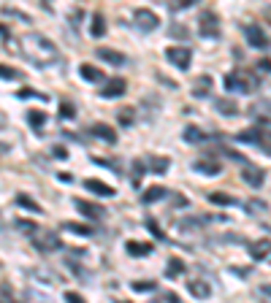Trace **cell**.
Instances as JSON below:
<instances>
[{
	"mask_svg": "<svg viewBox=\"0 0 271 303\" xmlns=\"http://www.w3.org/2000/svg\"><path fill=\"white\" fill-rule=\"evenodd\" d=\"M19 49H22V54H25V60L38 65V68H49V65H54V62H60V51H57L54 41H49L41 33H27V36H22Z\"/></svg>",
	"mask_w": 271,
	"mask_h": 303,
	"instance_id": "6da1fadb",
	"label": "cell"
},
{
	"mask_svg": "<svg viewBox=\"0 0 271 303\" xmlns=\"http://www.w3.org/2000/svg\"><path fill=\"white\" fill-rule=\"evenodd\" d=\"M225 87L233 89V92H255L258 89V76L252 71H236V73H228L225 76Z\"/></svg>",
	"mask_w": 271,
	"mask_h": 303,
	"instance_id": "7a4b0ae2",
	"label": "cell"
},
{
	"mask_svg": "<svg viewBox=\"0 0 271 303\" xmlns=\"http://www.w3.org/2000/svg\"><path fill=\"white\" fill-rule=\"evenodd\" d=\"M236 141H241V144H252V146H261V149L271 157V130H263V128L241 130V133H236Z\"/></svg>",
	"mask_w": 271,
	"mask_h": 303,
	"instance_id": "3957f363",
	"label": "cell"
},
{
	"mask_svg": "<svg viewBox=\"0 0 271 303\" xmlns=\"http://www.w3.org/2000/svg\"><path fill=\"white\" fill-rule=\"evenodd\" d=\"M198 33L204 38H217L220 36V16L215 11H201V19H198Z\"/></svg>",
	"mask_w": 271,
	"mask_h": 303,
	"instance_id": "277c9868",
	"label": "cell"
},
{
	"mask_svg": "<svg viewBox=\"0 0 271 303\" xmlns=\"http://www.w3.org/2000/svg\"><path fill=\"white\" fill-rule=\"evenodd\" d=\"M165 60H168L174 68H179V71H187L190 60H193V49H187V46H171L168 51H165Z\"/></svg>",
	"mask_w": 271,
	"mask_h": 303,
	"instance_id": "5b68a950",
	"label": "cell"
},
{
	"mask_svg": "<svg viewBox=\"0 0 271 303\" xmlns=\"http://www.w3.org/2000/svg\"><path fill=\"white\" fill-rule=\"evenodd\" d=\"M133 25L141 33H152L155 27L160 25V19H158V14H152L149 8H136L133 11Z\"/></svg>",
	"mask_w": 271,
	"mask_h": 303,
	"instance_id": "8992f818",
	"label": "cell"
},
{
	"mask_svg": "<svg viewBox=\"0 0 271 303\" xmlns=\"http://www.w3.org/2000/svg\"><path fill=\"white\" fill-rule=\"evenodd\" d=\"M125 89H128V82H125L122 76H114V79H108V82H106V87L101 89V98H106V100L122 98V95H125Z\"/></svg>",
	"mask_w": 271,
	"mask_h": 303,
	"instance_id": "52a82bcc",
	"label": "cell"
},
{
	"mask_svg": "<svg viewBox=\"0 0 271 303\" xmlns=\"http://www.w3.org/2000/svg\"><path fill=\"white\" fill-rule=\"evenodd\" d=\"M244 36H247V43H250L252 49H266L269 46L266 33H263L258 25H244Z\"/></svg>",
	"mask_w": 271,
	"mask_h": 303,
	"instance_id": "ba28073f",
	"label": "cell"
},
{
	"mask_svg": "<svg viewBox=\"0 0 271 303\" xmlns=\"http://www.w3.org/2000/svg\"><path fill=\"white\" fill-rule=\"evenodd\" d=\"M76 211L84 214L87 219H103V216H106V209H103V206L90 203V201H76Z\"/></svg>",
	"mask_w": 271,
	"mask_h": 303,
	"instance_id": "9c48e42d",
	"label": "cell"
},
{
	"mask_svg": "<svg viewBox=\"0 0 271 303\" xmlns=\"http://www.w3.org/2000/svg\"><path fill=\"white\" fill-rule=\"evenodd\" d=\"M193 171H195V173H204V176H217L222 171V165L217 163V160L201 157V160H195V163H193Z\"/></svg>",
	"mask_w": 271,
	"mask_h": 303,
	"instance_id": "30bf717a",
	"label": "cell"
},
{
	"mask_svg": "<svg viewBox=\"0 0 271 303\" xmlns=\"http://www.w3.org/2000/svg\"><path fill=\"white\" fill-rule=\"evenodd\" d=\"M241 179H244V184H250V187H261L263 181H266V173H263L261 168H255V165H244Z\"/></svg>",
	"mask_w": 271,
	"mask_h": 303,
	"instance_id": "8fae6325",
	"label": "cell"
},
{
	"mask_svg": "<svg viewBox=\"0 0 271 303\" xmlns=\"http://www.w3.org/2000/svg\"><path fill=\"white\" fill-rule=\"evenodd\" d=\"M90 133L95 135V138H101V141H106V144H117V133H114L111 128H108L106 122H95L90 128Z\"/></svg>",
	"mask_w": 271,
	"mask_h": 303,
	"instance_id": "7c38bea8",
	"label": "cell"
},
{
	"mask_svg": "<svg viewBox=\"0 0 271 303\" xmlns=\"http://www.w3.org/2000/svg\"><path fill=\"white\" fill-rule=\"evenodd\" d=\"M84 190L95 192V195H103V198H114V195H117L114 187L103 184V181H98V179H87V181H84Z\"/></svg>",
	"mask_w": 271,
	"mask_h": 303,
	"instance_id": "4fadbf2b",
	"label": "cell"
},
{
	"mask_svg": "<svg viewBox=\"0 0 271 303\" xmlns=\"http://www.w3.org/2000/svg\"><path fill=\"white\" fill-rule=\"evenodd\" d=\"M98 57H101L103 62H111V65H128V57H125L122 51H114V49H106V46L98 49Z\"/></svg>",
	"mask_w": 271,
	"mask_h": 303,
	"instance_id": "5bb4252c",
	"label": "cell"
},
{
	"mask_svg": "<svg viewBox=\"0 0 271 303\" xmlns=\"http://www.w3.org/2000/svg\"><path fill=\"white\" fill-rule=\"evenodd\" d=\"M212 76H198L193 82V89H190V92L195 95V98H206V95H209V89H212Z\"/></svg>",
	"mask_w": 271,
	"mask_h": 303,
	"instance_id": "9a60e30c",
	"label": "cell"
},
{
	"mask_svg": "<svg viewBox=\"0 0 271 303\" xmlns=\"http://www.w3.org/2000/svg\"><path fill=\"white\" fill-rule=\"evenodd\" d=\"M215 111L225 114V117H233V114H239V103L230 98H215Z\"/></svg>",
	"mask_w": 271,
	"mask_h": 303,
	"instance_id": "2e32d148",
	"label": "cell"
},
{
	"mask_svg": "<svg viewBox=\"0 0 271 303\" xmlns=\"http://www.w3.org/2000/svg\"><path fill=\"white\" fill-rule=\"evenodd\" d=\"M36 249H44V252H54V249H60V241H57L54 233H44L41 238H36Z\"/></svg>",
	"mask_w": 271,
	"mask_h": 303,
	"instance_id": "e0dca14e",
	"label": "cell"
},
{
	"mask_svg": "<svg viewBox=\"0 0 271 303\" xmlns=\"http://www.w3.org/2000/svg\"><path fill=\"white\" fill-rule=\"evenodd\" d=\"M187 290H190V295H193V298H198V301H206L212 295V287L206 282H190Z\"/></svg>",
	"mask_w": 271,
	"mask_h": 303,
	"instance_id": "ac0fdd59",
	"label": "cell"
},
{
	"mask_svg": "<svg viewBox=\"0 0 271 303\" xmlns=\"http://www.w3.org/2000/svg\"><path fill=\"white\" fill-rule=\"evenodd\" d=\"M90 33H92V38H103V36H106V16H103L101 11H95V14H92Z\"/></svg>",
	"mask_w": 271,
	"mask_h": 303,
	"instance_id": "d6986e66",
	"label": "cell"
},
{
	"mask_svg": "<svg viewBox=\"0 0 271 303\" xmlns=\"http://www.w3.org/2000/svg\"><path fill=\"white\" fill-rule=\"evenodd\" d=\"M250 255H252V260H263V257H269L271 255V241L250 244Z\"/></svg>",
	"mask_w": 271,
	"mask_h": 303,
	"instance_id": "ffe728a7",
	"label": "cell"
},
{
	"mask_svg": "<svg viewBox=\"0 0 271 303\" xmlns=\"http://www.w3.org/2000/svg\"><path fill=\"white\" fill-rule=\"evenodd\" d=\"M14 203L19 206V209H25V211H33V214H41V206H38L36 201H33L30 195H22V192H19V195L14 198Z\"/></svg>",
	"mask_w": 271,
	"mask_h": 303,
	"instance_id": "44dd1931",
	"label": "cell"
},
{
	"mask_svg": "<svg viewBox=\"0 0 271 303\" xmlns=\"http://www.w3.org/2000/svg\"><path fill=\"white\" fill-rule=\"evenodd\" d=\"M165 192H168V190H165V187H160V184H155V187H149V190H144V195H141V201H144V203H158V201H160V198H163V195H165Z\"/></svg>",
	"mask_w": 271,
	"mask_h": 303,
	"instance_id": "7402d4cb",
	"label": "cell"
},
{
	"mask_svg": "<svg viewBox=\"0 0 271 303\" xmlns=\"http://www.w3.org/2000/svg\"><path fill=\"white\" fill-rule=\"evenodd\" d=\"M182 273H184V262L179 260V257H171L168 265H165V276H168V279H176V276H182Z\"/></svg>",
	"mask_w": 271,
	"mask_h": 303,
	"instance_id": "603a6c76",
	"label": "cell"
},
{
	"mask_svg": "<svg viewBox=\"0 0 271 303\" xmlns=\"http://www.w3.org/2000/svg\"><path fill=\"white\" fill-rule=\"evenodd\" d=\"M79 73H82V79H84V82H101V79H103V73L98 71L95 65H87V62H84V65L79 68Z\"/></svg>",
	"mask_w": 271,
	"mask_h": 303,
	"instance_id": "cb8c5ba5",
	"label": "cell"
},
{
	"mask_svg": "<svg viewBox=\"0 0 271 303\" xmlns=\"http://www.w3.org/2000/svg\"><path fill=\"white\" fill-rule=\"evenodd\" d=\"M209 203H215V206H236V198H230L228 192H212Z\"/></svg>",
	"mask_w": 271,
	"mask_h": 303,
	"instance_id": "d4e9b609",
	"label": "cell"
},
{
	"mask_svg": "<svg viewBox=\"0 0 271 303\" xmlns=\"http://www.w3.org/2000/svg\"><path fill=\"white\" fill-rule=\"evenodd\" d=\"M204 138H206V135L201 133L198 128H193V125H187V128H184V141H187V144H201Z\"/></svg>",
	"mask_w": 271,
	"mask_h": 303,
	"instance_id": "484cf974",
	"label": "cell"
},
{
	"mask_svg": "<svg viewBox=\"0 0 271 303\" xmlns=\"http://www.w3.org/2000/svg\"><path fill=\"white\" fill-rule=\"evenodd\" d=\"M144 168H147V165H144L141 160H133V173H130V184H133V187H141V179H144Z\"/></svg>",
	"mask_w": 271,
	"mask_h": 303,
	"instance_id": "4316f807",
	"label": "cell"
},
{
	"mask_svg": "<svg viewBox=\"0 0 271 303\" xmlns=\"http://www.w3.org/2000/svg\"><path fill=\"white\" fill-rule=\"evenodd\" d=\"M147 168L155 171V173H165V171H168V160L165 157H149Z\"/></svg>",
	"mask_w": 271,
	"mask_h": 303,
	"instance_id": "83f0119b",
	"label": "cell"
},
{
	"mask_svg": "<svg viewBox=\"0 0 271 303\" xmlns=\"http://www.w3.org/2000/svg\"><path fill=\"white\" fill-rule=\"evenodd\" d=\"M128 252L141 257V255H149L152 252V244H138V241H128Z\"/></svg>",
	"mask_w": 271,
	"mask_h": 303,
	"instance_id": "f1b7e54d",
	"label": "cell"
},
{
	"mask_svg": "<svg viewBox=\"0 0 271 303\" xmlns=\"http://www.w3.org/2000/svg\"><path fill=\"white\" fill-rule=\"evenodd\" d=\"M27 122L38 130V128H44V125H46V114L44 111H30V114H27Z\"/></svg>",
	"mask_w": 271,
	"mask_h": 303,
	"instance_id": "f546056e",
	"label": "cell"
},
{
	"mask_svg": "<svg viewBox=\"0 0 271 303\" xmlns=\"http://www.w3.org/2000/svg\"><path fill=\"white\" fill-rule=\"evenodd\" d=\"M60 117L62 119H73V117H76V106H73L71 100H62L60 103Z\"/></svg>",
	"mask_w": 271,
	"mask_h": 303,
	"instance_id": "4dcf8cb0",
	"label": "cell"
},
{
	"mask_svg": "<svg viewBox=\"0 0 271 303\" xmlns=\"http://www.w3.org/2000/svg\"><path fill=\"white\" fill-rule=\"evenodd\" d=\"M68 233H76V236H92V227L87 225H73V222H68V225H62Z\"/></svg>",
	"mask_w": 271,
	"mask_h": 303,
	"instance_id": "1f68e13d",
	"label": "cell"
},
{
	"mask_svg": "<svg viewBox=\"0 0 271 303\" xmlns=\"http://www.w3.org/2000/svg\"><path fill=\"white\" fill-rule=\"evenodd\" d=\"M152 303H182V298L176 293H160L152 298Z\"/></svg>",
	"mask_w": 271,
	"mask_h": 303,
	"instance_id": "d6a6232c",
	"label": "cell"
},
{
	"mask_svg": "<svg viewBox=\"0 0 271 303\" xmlns=\"http://www.w3.org/2000/svg\"><path fill=\"white\" fill-rule=\"evenodd\" d=\"M119 125H122V128L133 125V108H119Z\"/></svg>",
	"mask_w": 271,
	"mask_h": 303,
	"instance_id": "836d02e7",
	"label": "cell"
},
{
	"mask_svg": "<svg viewBox=\"0 0 271 303\" xmlns=\"http://www.w3.org/2000/svg\"><path fill=\"white\" fill-rule=\"evenodd\" d=\"M16 76H19V73H16L14 68H11V65H3V62H0V79L11 82V79H16Z\"/></svg>",
	"mask_w": 271,
	"mask_h": 303,
	"instance_id": "e575fe53",
	"label": "cell"
},
{
	"mask_svg": "<svg viewBox=\"0 0 271 303\" xmlns=\"http://www.w3.org/2000/svg\"><path fill=\"white\" fill-rule=\"evenodd\" d=\"M247 209H250V211H255V214H266V203H263V201H252V203H247Z\"/></svg>",
	"mask_w": 271,
	"mask_h": 303,
	"instance_id": "d590c367",
	"label": "cell"
},
{
	"mask_svg": "<svg viewBox=\"0 0 271 303\" xmlns=\"http://www.w3.org/2000/svg\"><path fill=\"white\" fill-rule=\"evenodd\" d=\"M190 33H187V27H182V25H176V27H171V38H187Z\"/></svg>",
	"mask_w": 271,
	"mask_h": 303,
	"instance_id": "8d00e7d4",
	"label": "cell"
},
{
	"mask_svg": "<svg viewBox=\"0 0 271 303\" xmlns=\"http://www.w3.org/2000/svg\"><path fill=\"white\" fill-rule=\"evenodd\" d=\"M19 98H41L46 103V95L44 92H33V89H19Z\"/></svg>",
	"mask_w": 271,
	"mask_h": 303,
	"instance_id": "74e56055",
	"label": "cell"
},
{
	"mask_svg": "<svg viewBox=\"0 0 271 303\" xmlns=\"http://www.w3.org/2000/svg\"><path fill=\"white\" fill-rule=\"evenodd\" d=\"M133 290H136V293H149V290H155V284L152 282H136Z\"/></svg>",
	"mask_w": 271,
	"mask_h": 303,
	"instance_id": "f35d334b",
	"label": "cell"
},
{
	"mask_svg": "<svg viewBox=\"0 0 271 303\" xmlns=\"http://www.w3.org/2000/svg\"><path fill=\"white\" fill-rule=\"evenodd\" d=\"M147 227H149V233H155V236H158L160 241H163V230L158 227V222H155V219H147Z\"/></svg>",
	"mask_w": 271,
	"mask_h": 303,
	"instance_id": "ab89813d",
	"label": "cell"
},
{
	"mask_svg": "<svg viewBox=\"0 0 271 303\" xmlns=\"http://www.w3.org/2000/svg\"><path fill=\"white\" fill-rule=\"evenodd\" d=\"M65 301H68V303H84L82 295H79V293H71V290L65 293Z\"/></svg>",
	"mask_w": 271,
	"mask_h": 303,
	"instance_id": "60d3db41",
	"label": "cell"
},
{
	"mask_svg": "<svg viewBox=\"0 0 271 303\" xmlns=\"http://www.w3.org/2000/svg\"><path fill=\"white\" fill-rule=\"evenodd\" d=\"M52 157H57V160L68 157V149H65V146H54V149H52Z\"/></svg>",
	"mask_w": 271,
	"mask_h": 303,
	"instance_id": "b9f144b4",
	"label": "cell"
},
{
	"mask_svg": "<svg viewBox=\"0 0 271 303\" xmlns=\"http://www.w3.org/2000/svg\"><path fill=\"white\" fill-rule=\"evenodd\" d=\"M95 163H98V165H108V168L119 171V163H114V160H103V157H95Z\"/></svg>",
	"mask_w": 271,
	"mask_h": 303,
	"instance_id": "7bdbcfd3",
	"label": "cell"
},
{
	"mask_svg": "<svg viewBox=\"0 0 271 303\" xmlns=\"http://www.w3.org/2000/svg\"><path fill=\"white\" fill-rule=\"evenodd\" d=\"M258 68H261L263 73H271V60H261V62H258Z\"/></svg>",
	"mask_w": 271,
	"mask_h": 303,
	"instance_id": "ee69618b",
	"label": "cell"
},
{
	"mask_svg": "<svg viewBox=\"0 0 271 303\" xmlns=\"http://www.w3.org/2000/svg\"><path fill=\"white\" fill-rule=\"evenodd\" d=\"M19 230H27V233H33V230H36V225H30V222H19Z\"/></svg>",
	"mask_w": 271,
	"mask_h": 303,
	"instance_id": "f6af8a7d",
	"label": "cell"
},
{
	"mask_svg": "<svg viewBox=\"0 0 271 303\" xmlns=\"http://www.w3.org/2000/svg\"><path fill=\"white\" fill-rule=\"evenodd\" d=\"M57 179H60V181H65V184H71V181H73V176H71V173H57Z\"/></svg>",
	"mask_w": 271,
	"mask_h": 303,
	"instance_id": "bcb514c9",
	"label": "cell"
},
{
	"mask_svg": "<svg viewBox=\"0 0 271 303\" xmlns=\"http://www.w3.org/2000/svg\"><path fill=\"white\" fill-rule=\"evenodd\" d=\"M261 295H266L269 303H271V287H269V284H266V287H261Z\"/></svg>",
	"mask_w": 271,
	"mask_h": 303,
	"instance_id": "7dc6e473",
	"label": "cell"
},
{
	"mask_svg": "<svg viewBox=\"0 0 271 303\" xmlns=\"http://www.w3.org/2000/svg\"><path fill=\"white\" fill-rule=\"evenodd\" d=\"M0 38H8V30H5V27H0Z\"/></svg>",
	"mask_w": 271,
	"mask_h": 303,
	"instance_id": "c3c4849f",
	"label": "cell"
},
{
	"mask_svg": "<svg viewBox=\"0 0 271 303\" xmlns=\"http://www.w3.org/2000/svg\"><path fill=\"white\" fill-rule=\"evenodd\" d=\"M0 152H8V144H0Z\"/></svg>",
	"mask_w": 271,
	"mask_h": 303,
	"instance_id": "681fc988",
	"label": "cell"
},
{
	"mask_svg": "<svg viewBox=\"0 0 271 303\" xmlns=\"http://www.w3.org/2000/svg\"><path fill=\"white\" fill-rule=\"evenodd\" d=\"M269 262H271V257H269Z\"/></svg>",
	"mask_w": 271,
	"mask_h": 303,
	"instance_id": "f907efd6",
	"label": "cell"
}]
</instances>
